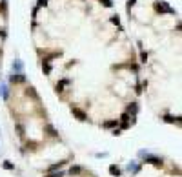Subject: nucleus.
I'll use <instances>...</instances> for the list:
<instances>
[{
	"instance_id": "423d86ee",
	"label": "nucleus",
	"mask_w": 182,
	"mask_h": 177,
	"mask_svg": "<svg viewBox=\"0 0 182 177\" xmlns=\"http://www.w3.org/2000/svg\"><path fill=\"white\" fill-rule=\"evenodd\" d=\"M109 174H111L113 177H120V168H117L115 164H111V166H109Z\"/></svg>"
},
{
	"instance_id": "20e7f679",
	"label": "nucleus",
	"mask_w": 182,
	"mask_h": 177,
	"mask_svg": "<svg viewBox=\"0 0 182 177\" xmlns=\"http://www.w3.org/2000/svg\"><path fill=\"white\" fill-rule=\"evenodd\" d=\"M147 162H151V164H157V166H162V159L151 157V155H147Z\"/></svg>"
},
{
	"instance_id": "ddd939ff",
	"label": "nucleus",
	"mask_w": 182,
	"mask_h": 177,
	"mask_svg": "<svg viewBox=\"0 0 182 177\" xmlns=\"http://www.w3.org/2000/svg\"><path fill=\"white\" fill-rule=\"evenodd\" d=\"M100 2H102L106 8H113V2H111V0H100Z\"/></svg>"
},
{
	"instance_id": "412c9836",
	"label": "nucleus",
	"mask_w": 182,
	"mask_h": 177,
	"mask_svg": "<svg viewBox=\"0 0 182 177\" xmlns=\"http://www.w3.org/2000/svg\"><path fill=\"white\" fill-rule=\"evenodd\" d=\"M140 57H142L140 60H142V62H146V60H147V53H142V55H140Z\"/></svg>"
},
{
	"instance_id": "2eb2a0df",
	"label": "nucleus",
	"mask_w": 182,
	"mask_h": 177,
	"mask_svg": "<svg viewBox=\"0 0 182 177\" xmlns=\"http://www.w3.org/2000/svg\"><path fill=\"white\" fill-rule=\"evenodd\" d=\"M111 22L117 24V26H120V18H118V17H111Z\"/></svg>"
},
{
	"instance_id": "9d476101",
	"label": "nucleus",
	"mask_w": 182,
	"mask_h": 177,
	"mask_svg": "<svg viewBox=\"0 0 182 177\" xmlns=\"http://www.w3.org/2000/svg\"><path fill=\"white\" fill-rule=\"evenodd\" d=\"M127 168H129V172H135V174L138 172V166L135 164V162H129V164H127Z\"/></svg>"
},
{
	"instance_id": "7ed1b4c3",
	"label": "nucleus",
	"mask_w": 182,
	"mask_h": 177,
	"mask_svg": "<svg viewBox=\"0 0 182 177\" xmlns=\"http://www.w3.org/2000/svg\"><path fill=\"white\" fill-rule=\"evenodd\" d=\"M9 80H11V82L13 84H15V82H26V75H22V73H13L11 75V77H9Z\"/></svg>"
},
{
	"instance_id": "a211bd4d",
	"label": "nucleus",
	"mask_w": 182,
	"mask_h": 177,
	"mask_svg": "<svg viewBox=\"0 0 182 177\" xmlns=\"http://www.w3.org/2000/svg\"><path fill=\"white\" fill-rule=\"evenodd\" d=\"M44 71H46V75H49V71H51V66H49V64H46V66H44Z\"/></svg>"
},
{
	"instance_id": "6e6552de",
	"label": "nucleus",
	"mask_w": 182,
	"mask_h": 177,
	"mask_svg": "<svg viewBox=\"0 0 182 177\" xmlns=\"http://www.w3.org/2000/svg\"><path fill=\"white\" fill-rule=\"evenodd\" d=\"M80 172H82V168H80V166H71L69 175H77V174H80Z\"/></svg>"
},
{
	"instance_id": "dca6fc26",
	"label": "nucleus",
	"mask_w": 182,
	"mask_h": 177,
	"mask_svg": "<svg viewBox=\"0 0 182 177\" xmlns=\"http://www.w3.org/2000/svg\"><path fill=\"white\" fill-rule=\"evenodd\" d=\"M4 168H6V170H13V168H15V166H13V164H11V162H4Z\"/></svg>"
},
{
	"instance_id": "4468645a",
	"label": "nucleus",
	"mask_w": 182,
	"mask_h": 177,
	"mask_svg": "<svg viewBox=\"0 0 182 177\" xmlns=\"http://www.w3.org/2000/svg\"><path fill=\"white\" fill-rule=\"evenodd\" d=\"M28 95H31V97H37V93H35V90H33V88H28V91H26Z\"/></svg>"
},
{
	"instance_id": "0eeeda50",
	"label": "nucleus",
	"mask_w": 182,
	"mask_h": 177,
	"mask_svg": "<svg viewBox=\"0 0 182 177\" xmlns=\"http://www.w3.org/2000/svg\"><path fill=\"white\" fill-rule=\"evenodd\" d=\"M66 84H69V80H60V82H57V93H60V91H64V86Z\"/></svg>"
},
{
	"instance_id": "f8f14e48",
	"label": "nucleus",
	"mask_w": 182,
	"mask_h": 177,
	"mask_svg": "<svg viewBox=\"0 0 182 177\" xmlns=\"http://www.w3.org/2000/svg\"><path fill=\"white\" fill-rule=\"evenodd\" d=\"M0 93H2L4 99H8V90H6V86H0Z\"/></svg>"
},
{
	"instance_id": "9b49d317",
	"label": "nucleus",
	"mask_w": 182,
	"mask_h": 177,
	"mask_svg": "<svg viewBox=\"0 0 182 177\" xmlns=\"http://www.w3.org/2000/svg\"><path fill=\"white\" fill-rule=\"evenodd\" d=\"M104 126L106 128H113V126H117V121H107V122H104Z\"/></svg>"
},
{
	"instance_id": "6ab92c4d",
	"label": "nucleus",
	"mask_w": 182,
	"mask_h": 177,
	"mask_svg": "<svg viewBox=\"0 0 182 177\" xmlns=\"http://www.w3.org/2000/svg\"><path fill=\"white\" fill-rule=\"evenodd\" d=\"M48 132H49L51 135H57V132H55V128H53V126H48Z\"/></svg>"
},
{
	"instance_id": "aec40b11",
	"label": "nucleus",
	"mask_w": 182,
	"mask_h": 177,
	"mask_svg": "<svg viewBox=\"0 0 182 177\" xmlns=\"http://www.w3.org/2000/svg\"><path fill=\"white\" fill-rule=\"evenodd\" d=\"M137 0H127V9H131V6H135Z\"/></svg>"
},
{
	"instance_id": "1a4fd4ad",
	"label": "nucleus",
	"mask_w": 182,
	"mask_h": 177,
	"mask_svg": "<svg viewBox=\"0 0 182 177\" xmlns=\"http://www.w3.org/2000/svg\"><path fill=\"white\" fill-rule=\"evenodd\" d=\"M164 121L166 122H180V119H175L173 115H164Z\"/></svg>"
},
{
	"instance_id": "f257e3e1",
	"label": "nucleus",
	"mask_w": 182,
	"mask_h": 177,
	"mask_svg": "<svg viewBox=\"0 0 182 177\" xmlns=\"http://www.w3.org/2000/svg\"><path fill=\"white\" fill-rule=\"evenodd\" d=\"M155 9H157L158 13H170V15H177V11H175L173 8H170L166 2H157V4H155Z\"/></svg>"
},
{
	"instance_id": "39448f33",
	"label": "nucleus",
	"mask_w": 182,
	"mask_h": 177,
	"mask_svg": "<svg viewBox=\"0 0 182 177\" xmlns=\"http://www.w3.org/2000/svg\"><path fill=\"white\" fill-rule=\"evenodd\" d=\"M13 70H15L17 73H22V71H24L22 62H20V60H15V62H13Z\"/></svg>"
},
{
	"instance_id": "f03ea898",
	"label": "nucleus",
	"mask_w": 182,
	"mask_h": 177,
	"mask_svg": "<svg viewBox=\"0 0 182 177\" xmlns=\"http://www.w3.org/2000/svg\"><path fill=\"white\" fill-rule=\"evenodd\" d=\"M71 111H73V115L78 119V121H86L87 119V115H86V111H82V110H78V108H71Z\"/></svg>"
},
{
	"instance_id": "f3484780",
	"label": "nucleus",
	"mask_w": 182,
	"mask_h": 177,
	"mask_svg": "<svg viewBox=\"0 0 182 177\" xmlns=\"http://www.w3.org/2000/svg\"><path fill=\"white\" fill-rule=\"evenodd\" d=\"M62 175H64L62 172H53V174H51L49 177H62Z\"/></svg>"
}]
</instances>
